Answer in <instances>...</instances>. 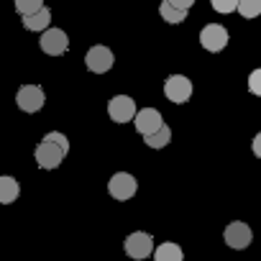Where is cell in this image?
I'll use <instances>...</instances> for the list:
<instances>
[{
	"instance_id": "6da1fadb",
	"label": "cell",
	"mask_w": 261,
	"mask_h": 261,
	"mask_svg": "<svg viewBox=\"0 0 261 261\" xmlns=\"http://www.w3.org/2000/svg\"><path fill=\"white\" fill-rule=\"evenodd\" d=\"M69 154V141L62 130H49V134L41 139V144L36 146L34 156H36V164L41 169H57L62 164V159Z\"/></svg>"
},
{
	"instance_id": "7a4b0ae2",
	"label": "cell",
	"mask_w": 261,
	"mask_h": 261,
	"mask_svg": "<svg viewBox=\"0 0 261 261\" xmlns=\"http://www.w3.org/2000/svg\"><path fill=\"white\" fill-rule=\"evenodd\" d=\"M136 190H139V182H136L134 174H128V172H118V174H113L110 182H108L110 197H113V200H120V202L130 200V197L136 195Z\"/></svg>"
},
{
	"instance_id": "3957f363",
	"label": "cell",
	"mask_w": 261,
	"mask_h": 261,
	"mask_svg": "<svg viewBox=\"0 0 261 261\" xmlns=\"http://www.w3.org/2000/svg\"><path fill=\"white\" fill-rule=\"evenodd\" d=\"M125 253L136 261H144L154 253V236L151 233H144V230H136L125 238Z\"/></svg>"
},
{
	"instance_id": "277c9868",
	"label": "cell",
	"mask_w": 261,
	"mask_h": 261,
	"mask_svg": "<svg viewBox=\"0 0 261 261\" xmlns=\"http://www.w3.org/2000/svg\"><path fill=\"white\" fill-rule=\"evenodd\" d=\"M39 46H41V51L49 54V57H62V54H67V49H69V36H67L62 29H46V31L41 34V39H39Z\"/></svg>"
},
{
	"instance_id": "5b68a950",
	"label": "cell",
	"mask_w": 261,
	"mask_h": 261,
	"mask_svg": "<svg viewBox=\"0 0 261 261\" xmlns=\"http://www.w3.org/2000/svg\"><path fill=\"white\" fill-rule=\"evenodd\" d=\"M16 102L23 113H39L46 102V92L39 87V85H23L18 92H16Z\"/></svg>"
},
{
	"instance_id": "8992f818",
	"label": "cell",
	"mask_w": 261,
	"mask_h": 261,
	"mask_svg": "<svg viewBox=\"0 0 261 261\" xmlns=\"http://www.w3.org/2000/svg\"><path fill=\"white\" fill-rule=\"evenodd\" d=\"M200 44H202V49H207V51H213V54L223 51L225 44H228V31H225V26H220V23H207V26L200 31Z\"/></svg>"
},
{
	"instance_id": "52a82bcc",
	"label": "cell",
	"mask_w": 261,
	"mask_h": 261,
	"mask_svg": "<svg viewBox=\"0 0 261 261\" xmlns=\"http://www.w3.org/2000/svg\"><path fill=\"white\" fill-rule=\"evenodd\" d=\"M113 62H115L113 51H110L108 46H102V44L92 46V49L85 54V64H87V69H90V72H95V74L110 72V69H113Z\"/></svg>"
},
{
	"instance_id": "ba28073f",
	"label": "cell",
	"mask_w": 261,
	"mask_h": 261,
	"mask_svg": "<svg viewBox=\"0 0 261 261\" xmlns=\"http://www.w3.org/2000/svg\"><path fill=\"white\" fill-rule=\"evenodd\" d=\"M164 95H167L172 102L182 105V102H187V100L192 97V82H190L185 74H172V77H167V82H164Z\"/></svg>"
},
{
	"instance_id": "9c48e42d",
	"label": "cell",
	"mask_w": 261,
	"mask_h": 261,
	"mask_svg": "<svg viewBox=\"0 0 261 261\" xmlns=\"http://www.w3.org/2000/svg\"><path fill=\"white\" fill-rule=\"evenodd\" d=\"M223 238H225V243H228L230 248H236V251H243V248H248V246H251V241H253V233H251V228H248L246 223H241V220H233L230 225H225V233H223Z\"/></svg>"
},
{
	"instance_id": "30bf717a",
	"label": "cell",
	"mask_w": 261,
	"mask_h": 261,
	"mask_svg": "<svg viewBox=\"0 0 261 261\" xmlns=\"http://www.w3.org/2000/svg\"><path fill=\"white\" fill-rule=\"evenodd\" d=\"M136 102L134 97H128V95H115L110 102H108V115L115 120V123H128V120H134L136 115Z\"/></svg>"
},
{
	"instance_id": "8fae6325",
	"label": "cell",
	"mask_w": 261,
	"mask_h": 261,
	"mask_svg": "<svg viewBox=\"0 0 261 261\" xmlns=\"http://www.w3.org/2000/svg\"><path fill=\"white\" fill-rule=\"evenodd\" d=\"M134 123H136V130L141 136H149V134H154L156 128L164 125V118H162V113L156 108H144V110H136Z\"/></svg>"
},
{
	"instance_id": "7c38bea8",
	"label": "cell",
	"mask_w": 261,
	"mask_h": 261,
	"mask_svg": "<svg viewBox=\"0 0 261 261\" xmlns=\"http://www.w3.org/2000/svg\"><path fill=\"white\" fill-rule=\"evenodd\" d=\"M21 195V185L16 182V177L6 174V177H0V205H11L16 202Z\"/></svg>"
},
{
	"instance_id": "4fadbf2b",
	"label": "cell",
	"mask_w": 261,
	"mask_h": 261,
	"mask_svg": "<svg viewBox=\"0 0 261 261\" xmlns=\"http://www.w3.org/2000/svg\"><path fill=\"white\" fill-rule=\"evenodd\" d=\"M51 23V11L44 6L41 11L31 13V16H23V29L26 31H46Z\"/></svg>"
},
{
	"instance_id": "5bb4252c",
	"label": "cell",
	"mask_w": 261,
	"mask_h": 261,
	"mask_svg": "<svg viewBox=\"0 0 261 261\" xmlns=\"http://www.w3.org/2000/svg\"><path fill=\"white\" fill-rule=\"evenodd\" d=\"M182 258H185L182 248L172 241H167L162 246H154V261H182Z\"/></svg>"
},
{
	"instance_id": "9a60e30c",
	"label": "cell",
	"mask_w": 261,
	"mask_h": 261,
	"mask_svg": "<svg viewBox=\"0 0 261 261\" xmlns=\"http://www.w3.org/2000/svg\"><path fill=\"white\" fill-rule=\"evenodd\" d=\"M144 141L151 146V149H164L169 141H172V128L164 123L162 128H156L154 134H149V136H144Z\"/></svg>"
},
{
	"instance_id": "2e32d148",
	"label": "cell",
	"mask_w": 261,
	"mask_h": 261,
	"mask_svg": "<svg viewBox=\"0 0 261 261\" xmlns=\"http://www.w3.org/2000/svg\"><path fill=\"white\" fill-rule=\"evenodd\" d=\"M190 11H182V8H174L172 3H167V0H162V6H159V16L167 21V23H182L187 18Z\"/></svg>"
},
{
	"instance_id": "e0dca14e",
	"label": "cell",
	"mask_w": 261,
	"mask_h": 261,
	"mask_svg": "<svg viewBox=\"0 0 261 261\" xmlns=\"http://www.w3.org/2000/svg\"><path fill=\"white\" fill-rule=\"evenodd\" d=\"M236 11L243 18H256V16H261V0H238Z\"/></svg>"
},
{
	"instance_id": "ac0fdd59",
	"label": "cell",
	"mask_w": 261,
	"mask_h": 261,
	"mask_svg": "<svg viewBox=\"0 0 261 261\" xmlns=\"http://www.w3.org/2000/svg\"><path fill=\"white\" fill-rule=\"evenodd\" d=\"M41 8H44V0H16V11L21 16H31Z\"/></svg>"
},
{
	"instance_id": "d6986e66",
	"label": "cell",
	"mask_w": 261,
	"mask_h": 261,
	"mask_svg": "<svg viewBox=\"0 0 261 261\" xmlns=\"http://www.w3.org/2000/svg\"><path fill=\"white\" fill-rule=\"evenodd\" d=\"M210 6L218 13H233L238 8V0H210Z\"/></svg>"
},
{
	"instance_id": "ffe728a7",
	"label": "cell",
	"mask_w": 261,
	"mask_h": 261,
	"mask_svg": "<svg viewBox=\"0 0 261 261\" xmlns=\"http://www.w3.org/2000/svg\"><path fill=\"white\" fill-rule=\"evenodd\" d=\"M248 92L256 95V97H261V67L248 74Z\"/></svg>"
},
{
	"instance_id": "44dd1931",
	"label": "cell",
	"mask_w": 261,
	"mask_h": 261,
	"mask_svg": "<svg viewBox=\"0 0 261 261\" xmlns=\"http://www.w3.org/2000/svg\"><path fill=\"white\" fill-rule=\"evenodd\" d=\"M167 3H172L174 8H182V11H190L195 6V0H167Z\"/></svg>"
},
{
	"instance_id": "7402d4cb",
	"label": "cell",
	"mask_w": 261,
	"mask_h": 261,
	"mask_svg": "<svg viewBox=\"0 0 261 261\" xmlns=\"http://www.w3.org/2000/svg\"><path fill=\"white\" fill-rule=\"evenodd\" d=\"M251 149H253V154L261 159V134H256V136H253V144H251Z\"/></svg>"
}]
</instances>
